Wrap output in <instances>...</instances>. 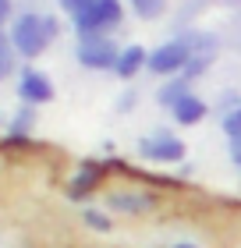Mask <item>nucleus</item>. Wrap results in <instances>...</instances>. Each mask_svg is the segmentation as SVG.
I'll list each match as a JSON object with an SVG mask.
<instances>
[{
	"label": "nucleus",
	"instance_id": "nucleus-1",
	"mask_svg": "<svg viewBox=\"0 0 241 248\" xmlns=\"http://www.w3.org/2000/svg\"><path fill=\"white\" fill-rule=\"evenodd\" d=\"M7 36H11L15 53H18V57H25V61H36L39 53L53 43L47 36V21H43V15H36V11H21V15H15Z\"/></svg>",
	"mask_w": 241,
	"mask_h": 248
},
{
	"label": "nucleus",
	"instance_id": "nucleus-2",
	"mask_svg": "<svg viewBox=\"0 0 241 248\" xmlns=\"http://www.w3.org/2000/svg\"><path fill=\"white\" fill-rule=\"evenodd\" d=\"M121 18H124L121 0H96L89 11H82V15L71 18V25H75V32H78V39H82V36H103V32L117 29Z\"/></svg>",
	"mask_w": 241,
	"mask_h": 248
},
{
	"label": "nucleus",
	"instance_id": "nucleus-3",
	"mask_svg": "<svg viewBox=\"0 0 241 248\" xmlns=\"http://www.w3.org/2000/svg\"><path fill=\"white\" fill-rule=\"evenodd\" d=\"M192 57H195V50H192L188 36H177V39H170V43H163V46H156L149 53V71L163 75V78H177V75H185Z\"/></svg>",
	"mask_w": 241,
	"mask_h": 248
},
{
	"label": "nucleus",
	"instance_id": "nucleus-4",
	"mask_svg": "<svg viewBox=\"0 0 241 248\" xmlns=\"http://www.w3.org/2000/svg\"><path fill=\"white\" fill-rule=\"evenodd\" d=\"M75 57H78L82 67H89V71H113L117 57H121V46L110 36H82Z\"/></svg>",
	"mask_w": 241,
	"mask_h": 248
},
{
	"label": "nucleus",
	"instance_id": "nucleus-5",
	"mask_svg": "<svg viewBox=\"0 0 241 248\" xmlns=\"http://www.w3.org/2000/svg\"><path fill=\"white\" fill-rule=\"evenodd\" d=\"M53 93H57L53 82L39 71V67H32V64H21L18 67V96H21V103H25V107L50 103Z\"/></svg>",
	"mask_w": 241,
	"mask_h": 248
},
{
	"label": "nucleus",
	"instance_id": "nucleus-6",
	"mask_svg": "<svg viewBox=\"0 0 241 248\" xmlns=\"http://www.w3.org/2000/svg\"><path fill=\"white\" fill-rule=\"evenodd\" d=\"M139 156L142 160H153V163H181L185 160V142L170 131H156L149 139L139 142Z\"/></svg>",
	"mask_w": 241,
	"mask_h": 248
},
{
	"label": "nucleus",
	"instance_id": "nucleus-7",
	"mask_svg": "<svg viewBox=\"0 0 241 248\" xmlns=\"http://www.w3.org/2000/svg\"><path fill=\"white\" fill-rule=\"evenodd\" d=\"M142 67H149V53L139 46V43H131V46H124V50H121V57H117V67H113V75L128 82V78H135V75L142 71Z\"/></svg>",
	"mask_w": 241,
	"mask_h": 248
},
{
	"label": "nucleus",
	"instance_id": "nucleus-8",
	"mask_svg": "<svg viewBox=\"0 0 241 248\" xmlns=\"http://www.w3.org/2000/svg\"><path fill=\"white\" fill-rule=\"evenodd\" d=\"M170 114H174V121H177V124H185V128H188V124H199L206 114H209V107H206V99H202V96L188 93V96L181 99L174 110H170Z\"/></svg>",
	"mask_w": 241,
	"mask_h": 248
},
{
	"label": "nucleus",
	"instance_id": "nucleus-9",
	"mask_svg": "<svg viewBox=\"0 0 241 248\" xmlns=\"http://www.w3.org/2000/svg\"><path fill=\"white\" fill-rule=\"evenodd\" d=\"M188 93H192V89H188V78H185V75L167 78V82H163V89L156 93V103H160V107H167V110H174V107H177V103H181V99H185Z\"/></svg>",
	"mask_w": 241,
	"mask_h": 248
},
{
	"label": "nucleus",
	"instance_id": "nucleus-10",
	"mask_svg": "<svg viewBox=\"0 0 241 248\" xmlns=\"http://www.w3.org/2000/svg\"><path fill=\"white\" fill-rule=\"evenodd\" d=\"M107 206L124 209V213H142V209L153 206V195H139V191H110Z\"/></svg>",
	"mask_w": 241,
	"mask_h": 248
},
{
	"label": "nucleus",
	"instance_id": "nucleus-11",
	"mask_svg": "<svg viewBox=\"0 0 241 248\" xmlns=\"http://www.w3.org/2000/svg\"><path fill=\"white\" fill-rule=\"evenodd\" d=\"M99 174H103V167H82V170H78V177L71 181V188H67V195H71V199H82L85 191L99 181Z\"/></svg>",
	"mask_w": 241,
	"mask_h": 248
},
{
	"label": "nucleus",
	"instance_id": "nucleus-12",
	"mask_svg": "<svg viewBox=\"0 0 241 248\" xmlns=\"http://www.w3.org/2000/svg\"><path fill=\"white\" fill-rule=\"evenodd\" d=\"M131 4V11L139 18H145V21H153V18H160L167 11V0H128Z\"/></svg>",
	"mask_w": 241,
	"mask_h": 248
},
{
	"label": "nucleus",
	"instance_id": "nucleus-13",
	"mask_svg": "<svg viewBox=\"0 0 241 248\" xmlns=\"http://www.w3.org/2000/svg\"><path fill=\"white\" fill-rule=\"evenodd\" d=\"M32 121H36V107H25V103H21V110L15 114V121H11V135H15V139L29 135V131H32Z\"/></svg>",
	"mask_w": 241,
	"mask_h": 248
},
{
	"label": "nucleus",
	"instance_id": "nucleus-14",
	"mask_svg": "<svg viewBox=\"0 0 241 248\" xmlns=\"http://www.w3.org/2000/svg\"><path fill=\"white\" fill-rule=\"evenodd\" d=\"M15 71V46H11V36L0 29V82Z\"/></svg>",
	"mask_w": 241,
	"mask_h": 248
},
{
	"label": "nucleus",
	"instance_id": "nucleus-15",
	"mask_svg": "<svg viewBox=\"0 0 241 248\" xmlns=\"http://www.w3.org/2000/svg\"><path fill=\"white\" fill-rule=\"evenodd\" d=\"M209 64H213V53H195V57L188 61V67H185V78L206 75V71H209Z\"/></svg>",
	"mask_w": 241,
	"mask_h": 248
},
{
	"label": "nucleus",
	"instance_id": "nucleus-16",
	"mask_svg": "<svg viewBox=\"0 0 241 248\" xmlns=\"http://www.w3.org/2000/svg\"><path fill=\"white\" fill-rule=\"evenodd\" d=\"M220 124H224V135L227 139H241V107L234 110V114H227V117H220Z\"/></svg>",
	"mask_w": 241,
	"mask_h": 248
},
{
	"label": "nucleus",
	"instance_id": "nucleus-17",
	"mask_svg": "<svg viewBox=\"0 0 241 248\" xmlns=\"http://www.w3.org/2000/svg\"><path fill=\"white\" fill-rule=\"evenodd\" d=\"M82 220H85L93 231H110V217H103L99 209H82Z\"/></svg>",
	"mask_w": 241,
	"mask_h": 248
},
{
	"label": "nucleus",
	"instance_id": "nucleus-18",
	"mask_svg": "<svg viewBox=\"0 0 241 248\" xmlns=\"http://www.w3.org/2000/svg\"><path fill=\"white\" fill-rule=\"evenodd\" d=\"M57 4H61V7L67 11V15L75 18V15H82V11H89V7L96 4V0H57Z\"/></svg>",
	"mask_w": 241,
	"mask_h": 248
},
{
	"label": "nucleus",
	"instance_id": "nucleus-19",
	"mask_svg": "<svg viewBox=\"0 0 241 248\" xmlns=\"http://www.w3.org/2000/svg\"><path fill=\"white\" fill-rule=\"evenodd\" d=\"M238 107H241V96H238V93H224V96H220V117L234 114Z\"/></svg>",
	"mask_w": 241,
	"mask_h": 248
},
{
	"label": "nucleus",
	"instance_id": "nucleus-20",
	"mask_svg": "<svg viewBox=\"0 0 241 248\" xmlns=\"http://www.w3.org/2000/svg\"><path fill=\"white\" fill-rule=\"evenodd\" d=\"M43 21H47V36H50V39L61 36V21H57L53 15H43Z\"/></svg>",
	"mask_w": 241,
	"mask_h": 248
},
{
	"label": "nucleus",
	"instance_id": "nucleus-21",
	"mask_svg": "<svg viewBox=\"0 0 241 248\" xmlns=\"http://www.w3.org/2000/svg\"><path fill=\"white\" fill-rule=\"evenodd\" d=\"M131 107H135V93H124L121 103H117V110H131Z\"/></svg>",
	"mask_w": 241,
	"mask_h": 248
},
{
	"label": "nucleus",
	"instance_id": "nucleus-22",
	"mask_svg": "<svg viewBox=\"0 0 241 248\" xmlns=\"http://www.w3.org/2000/svg\"><path fill=\"white\" fill-rule=\"evenodd\" d=\"M7 18H11V0H0V29H4Z\"/></svg>",
	"mask_w": 241,
	"mask_h": 248
},
{
	"label": "nucleus",
	"instance_id": "nucleus-23",
	"mask_svg": "<svg viewBox=\"0 0 241 248\" xmlns=\"http://www.w3.org/2000/svg\"><path fill=\"white\" fill-rule=\"evenodd\" d=\"M231 160L241 167V139H234V142H231Z\"/></svg>",
	"mask_w": 241,
	"mask_h": 248
},
{
	"label": "nucleus",
	"instance_id": "nucleus-24",
	"mask_svg": "<svg viewBox=\"0 0 241 248\" xmlns=\"http://www.w3.org/2000/svg\"><path fill=\"white\" fill-rule=\"evenodd\" d=\"M174 248H199V245H188V241H181V245H174Z\"/></svg>",
	"mask_w": 241,
	"mask_h": 248
}]
</instances>
